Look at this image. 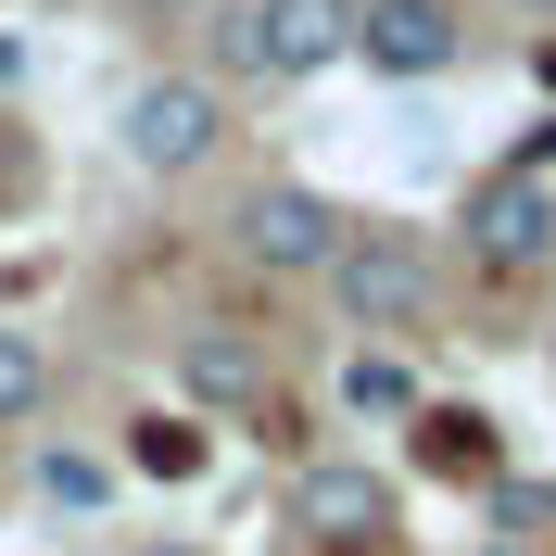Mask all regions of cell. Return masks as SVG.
<instances>
[{
  "mask_svg": "<svg viewBox=\"0 0 556 556\" xmlns=\"http://www.w3.org/2000/svg\"><path fill=\"white\" fill-rule=\"evenodd\" d=\"M152 13H165V0H152Z\"/></svg>",
  "mask_w": 556,
  "mask_h": 556,
  "instance_id": "obj_19",
  "label": "cell"
},
{
  "mask_svg": "<svg viewBox=\"0 0 556 556\" xmlns=\"http://www.w3.org/2000/svg\"><path fill=\"white\" fill-rule=\"evenodd\" d=\"M278 531L316 556H405L392 531H405V493H392V468H367V455H304L291 468V493H278Z\"/></svg>",
  "mask_w": 556,
  "mask_h": 556,
  "instance_id": "obj_2",
  "label": "cell"
},
{
  "mask_svg": "<svg viewBox=\"0 0 556 556\" xmlns=\"http://www.w3.org/2000/svg\"><path fill=\"white\" fill-rule=\"evenodd\" d=\"M38 493H51V506L76 519V506H102V493H114V455H76V443H51V455H38Z\"/></svg>",
  "mask_w": 556,
  "mask_h": 556,
  "instance_id": "obj_13",
  "label": "cell"
},
{
  "mask_svg": "<svg viewBox=\"0 0 556 556\" xmlns=\"http://www.w3.org/2000/svg\"><path fill=\"white\" fill-rule=\"evenodd\" d=\"M38 405H51V354H38V329H0V430H26Z\"/></svg>",
  "mask_w": 556,
  "mask_h": 556,
  "instance_id": "obj_12",
  "label": "cell"
},
{
  "mask_svg": "<svg viewBox=\"0 0 556 556\" xmlns=\"http://www.w3.org/2000/svg\"><path fill=\"white\" fill-rule=\"evenodd\" d=\"M342 405H354V417H392V430H417V405H430V392H417V354H405V342H354Z\"/></svg>",
  "mask_w": 556,
  "mask_h": 556,
  "instance_id": "obj_11",
  "label": "cell"
},
{
  "mask_svg": "<svg viewBox=\"0 0 556 556\" xmlns=\"http://www.w3.org/2000/svg\"><path fill=\"white\" fill-rule=\"evenodd\" d=\"M481 556H531V544H493V531H481Z\"/></svg>",
  "mask_w": 556,
  "mask_h": 556,
  "instance_id": "obj_17",
  "label": "cell"
},
{
  "mask_svg": "<svg viewBox=\"0 0 556 556\" xmlns=\"http://www.w3.org/2000/svg\"><path fill=\"white\" fill-rule=\"evenodd\" d=\"M127 556H215V544H127Z\"/></svg>",
  "mask_w": 556,
  "mask_h": 556,
  "instance_id": "obj_15",
  "label": "cell"
},
{
  "mask_svg": "<svg viewBox=\"0 0 556 556\" xmlns=\"http://www.w3.org/2000/svg\"><path fill=\"white\" fill-rule=\"evenodd\" d=\"M354 64L380 89H430L468 64V13L455 0H354Z\"/></svg>",
  "mask_w": 556,
  "mask_h": 556,
  "instance_id": "obj_7",
  "label": "cell"
},
{
  "mask_svg": "<svg viewBox=\"0 0 556 556\" xmlns=\"http://www.w3.org/2000/svg\"><path fill=\"white\" fill-rule=\"evenodd\" d=\"M127 468H139V481H203V468H215V417H190V405L127 417Z\"/></svg>",
  "mask_w": 556,
  "mask_h": 556,
  "instance_id": "obj_10",
  "label": "cell"
},
{
  "mask_svg": "<svg viewBox=\"0 0 556 556\" xmlns=\"http://www.w3.org/2000/svg\"><path fill=\"white\" fill-rule=\"evenodd\" d=\"M329 316H342L354 342H417L430 316H443V241L430 228H392V215H354L342 266L316 278Z\"/></svg>",
  "mask_w": 556,
  "mask_h": 556,
  "instance_id": "obj_1",
  "label": "cell"
},
{
  "mask_svg": "<svg viewBox=\"0 0 556 556\" xmlns=\"http://www.w3.org/2000/svg\"><path fill=\"white\" fill-rule=\"evenodd\" d=\"M114 139H127L139 177H203L215 152H228V89H215V76H139L127 114H114Z\"/></svg>",
  "mask_w": 556,
  "mask_h": 556,
  "instance_id": "obj_6",
  "label": "cell"
},
{
  "mask_svg": "<svg viewBox=\"0 0 556 556\" xmlns=\"http://www.w3.org/2000/svg\"><path fill=\"white\" fill-rule=\"evenodd\" d=\"M531 76H544V89H556V38H544V51H531Z\"/></svg>",
  "mask_w": 556,
  "mask_h": 556,
  "instance_id": "obj_16",
  "label": "cell"
},
{
  "mask_svg": "<svg viewBox=\"0 0 556 556\" xmlns=\"http://www.w3.org/2000/svg\"><path fill=\"white\" fill-rule=\"evenodd\" d=\"M455 253H468L481 291H531V278L556 266V190L519 177V165L468 177V203H455Z\"/></svg>",
  "mask_w": 556,
  "mask_h": 556,
  "instance_id": "obj_3",
  "label": "cell"
},
{
  "mask_svg": "<svg viewBox=\"0 0 556 556\" xmlns=\"http://www.w3.org/2000/svg\"><path fill=\"white\" fill-rule=\"evenodd\" d=\"M354 241V215L329 203V190H304V177H253L241 203H228V253H241L253 278H329Z\"/></svg>",
  "mask_w": 556,
  "mask_h": 556,
  "instance_id": "obj_4",
  "label": "cell"
},
{
  "mask_svg": "<svg viewBox=\"0 0 556 556\" xmlns=\"http://www.w3.org/2000/svg\"><path fill=\"white\" fill-rule=\"evenodd\" d=\"M417 468L455 493H493L506 481V417L493 405H417Z\"/></svg>",
  "mask_w": 556,
  "mask_h": 556,
  "instance_id": "obj_9",
  "label": "cell"
},
{
  "mask_svg": "<svg viewBox=\"0 0 556 556\" xmlns=\"http://www.w3.org/2000/svg\"><path fill=\"white\" fill-rule=\"evenodd\" d=\"M519 13H544V26H556V0H519Z\"/></svg>",
  "mask_w": 556,
  "mask_h": 556,
  "instance_id": "obj_18",
  "label": "cell"
},
{
  "mask_svg": "<svg viewBox=\"0 0 556 556\" xmlns=\"http://www.w3.org/2000/svg\"><path fill=\"white\" fill-rule=\"evenodd\" d=\"M228 64L266 76V89H316L329 64H354V0H241Z\"/></svg>",
  "mask_w": 556,
  "mask_h": 556,
  "instance_id": "obj_5",
  "label": "cell"
},
{
  "mask_svg": "<svg viewBox=\"0 0 556 556\" xmlns=\"http://www.w3.org/2000/svg\"><path fill=\"white\" fill-rule=\"evenodd\" d=\"M266 392H278V354L253 329H228V316H190L177 329V405L190 417H253Z\"/></svg>",
  "mask_w": 556,
  "mask_h": 556,
  "instance_id": "obj_8",
  "label": "cell"
},
{
  "mask_svg": "<svg viewBox=\"0 0 556 556\" xmlns=\"http://www.w3.org/2000/svg\"><path fill=\"white\" fill-rule=\"evenodd\" d=\"M481 519H493V544H531V531L556 519V481H519V468H506V481L481 493Z\"/></svg>",
  "mask_w": 556,
  "mask_h": 556,
  "instance_id": "obj_14",
  "label": "cell"
}]
</instances>
